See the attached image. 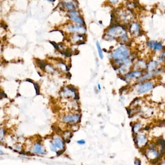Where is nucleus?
Returning a JSON list of instances; mask_svg holds the SVG:
<instances>
[{"instance_id":"nucleus-1","label":"nucleus","mask_w":165,"mask_h":165,"mask_svg":"<svg viewBox=\"0 0 165 165\" xmlns=\"http://www.w3.org/2000/svg\"><path fill=\"white\" fill-rule=\"evenodd\" d=\"M124 32L125 29L121 26L113 25L109 28L104 36L106 40H112L119 37Z\"/></svg>"},{"instance_id":"nucleus-2","label":"nucleus","mask_w":165,"mask_h":165,"mask_svg":"<svg viewBox=\"0 0 165 165\" xmlns=\"http://www.w3.org/2000/svg\"><path fill=\"white\" fill-rule=\"evenodd\" d=\"M130 54V50L126 46H122L117 48L112 53V57L115 61H123L128 58Z\"/></svg>"},{"instance_id":"nucleus-3","label":"nucleus","mask_w":165,"mask_h":165,"mask_svg":"<svg viewBox=\"0 0 165 165\" xmlns=\"http://www.w3.org/2000/svg\"><path fill=\"white\" fill-rule=\"evenodd\" d=\"M85 26L78 24H70L67 27V30L68 32L71 33L85 34L86 32V29Z\"/></svg>"},{"instance_id":"nucleus-4","label":"nucleus","mask_w":165,"mask_h":165,"mask_svg":"<svg viewBox=\"0 0 165 165\" xmlns=\"http://www.w3.org/2000/svg\"><path fill=\"white\" fill-rule=\"evenodd\" d=\"M67 16L71 21H73L76 24L85 25V23L83 18L81 16L79 12L76 10L69 11Z\"/></svg>"},{"instance_id":"nucleus-5","label":"nucleus","mask_w":165,"mask_h":165,"mask_svg":"<svg viewBox=\"0 0 165 165\" xmlns=\"http://www.w3.org/2000/svg\"><path fill=\"white\" fill-rule=\"evenodd\" d=\"M153 88L154 85L153 83L150 81H146L138 86L137 91L138 94H144L152 90Z\"/></svg>"},{"instance_id":"nucleus-6","label":"nucleus","mask_w":165,"mask_h":165,"mask_svg":"<svg viewBox=\"0 0 165 165\" xmlns=\"http://www.w3.org/2000/svg\"><path fill=\"white\" fill-rule=\"evenodd\" d=\"M80 116L78 114L65 115L63 118V121L69 123H75L80 120Z\"/></svg>"},{"instance_id":"nucleus-7","label":"nucleus","mask_w":165,"mask_h":165,"mask_svg":"<svg viewBox=\"0 0 165 165\" xmlns=\"http://www.w3.org/2000/svg\"><path fill=\"white\" fill-rule=\"evenodd\" d=\"M134 141L136 145L138 147H142L146 145L147 142V138L145 135L139 134L135 138Z\"/></svg>"},{"instance_id":"nucleus-8","label":"nucleus","mask_w":165,"mask_h":165,"mask_svg":"<svg viewBox=\"0 0 165 165\" xmlns=\"http://www.w3.org/2000/svg\"><path fill=\"white\" fill-rule=\"evenodd\" d=\"M147 45L149 48L156 51H160L163 48V46L161 43L155 41H150L148 42Z\"/></svg>"},{"instance_id":"nucleus-9","label":"nucleus","mask_w":165,"mask_h":165,"mask_svg":"<svg viewBox=\"0 0 165 165\" xmlns=\"http://www.w3.org/2000/svg\"><path fill=\"white\" fill-rule=\"evenodd\" d=\"M62 5L63 8L66 9L69 11L76 10V5L74 2H63L62 3Z\"/></svg>"},{"instance_id":"nucleus-10","label":"nucleus","mask_w":165,"mask_h":165,"mask_svg":"<svg viewBox=\"0 0 165 165\" xmlns=\"http://www.w3.org/2000/svg\"><path fill=\"white\" fill-rule=\"evenodd\" d=\"M142 71H139V70L135 71L128 73L125 76V78L128 79L132 80V79H136L137 78L140 77L142 76Z\"/></svg>"},{"instance_id":"nucleus-11","label":"nucleus","mask_w":165,"mask_h":165,"mask_svg":"<svg viewBox=\"0 0 165 165\" xmlns=\"http://www.w3.org/2000/svg\"><path fill=\"white\" fill-rule=\"evenodd\" d=\"M33 152L39 154H45V150L40 144L36 143L34 146Z\"/></svg>"},{"instance_id":"nucleus-12","label":"nucleus","mask_w":165,"mask_h":165,"mask_svg":"<svg viewBox=\"0 0 165 165\" xmlns=\"http://www.w3.org/2000/svg\"><path fill=\"white\" fill-rule=\"evenodd\" d=\"M139 31V26L138 23L134 22L132 23L130 27V32L134 35L136 34Z\"/></svg>"},{"instance_id":"nucleus-13","label":"nucleus","mask_w":165,"mask_h":165,"mask_svg":"<svg viewBox=\"0 0 165 165\" xmlns=\"http://www.w3.org/2000/svg\"><path fill=\"white\" fill-rule=\"evenodd\" d=\"M54 143L56 147L58 148L60 150H62L64 148V143L61 138H56L54 140Z\"/></svg>"},{"instance_id":"nucleus-14","label":"nucleus","mask_w":165,"mask_h":165,"mask_svg":"<svg viewBox=\"0 0 165 165\" xmlns=\"http://www.w3.org/2000/svg\"><path fill=\"white\" fill-rule=\"evenodd\" d=\"M157 65L158 64H157V62H156L155 61H151L147 64V65H146V66H147V68L148 70V71L150 72H152L156 69Z\"/></svg>"},{"instance_id":"nucleus-15","label":"nucleus","mask_w":165,"mask_h":165,"mask_svg":"<svg viewBox=\"0 0 165 165\" xmlns=\"http://www.w3.org/2000/svg\"><path fill=\"white\" fill-rule=\"evenodd\" d=\"M119 37L120 38V41L123 43L127 42L128 39V34H127V32H124V33H123Z\"/></svg>"},{"instance_id":"nucleus-16","label":"nucleus","mask_w":165,"mask_h":165,"mask_svg":"<svg viewBox=\"0 0 165 165\" xmlns=\"http://www.w3.org/2000/svg\"><path fill=\"white\" fill-rule=\"evenodd\" d=\"M153 77V75L150 73H148L147 74L144 75V76H141L139 77V79L138 80V81H144L145 80H148L149 79H151Z\"/></svg>"},{"instance_id":"nucleus-17","label":"nucleus","mask_w":165,"mask_h":165,"mask_svg":"<svg viewBox=\"0 0 165 165\" xmlns=\"http://www.w3.org/2000/svg\"><path fill=\"white\" fill-rule=\"evenodd\" d=\"M96 46H97V48L98 53L99 54V56H100V57L101 58V59H102L103 58V53H102V50L101 46H100V44H99V43L98 41H97L96 42Z\"/></svg>"},{"instance_id":"nucleus-18","label":"nucleus","mask_w":165,"mask_h":165,"mask_svg":"<svg viewBox=\"0 0 165 165\" xmlns=\"http://www.w3.org/2000/svg\"><path fill=\"white\" fill-rule=\"evenodd\" d=\"M141 128V124L139 123H136L134 124L132 128V131L134 133L138 132Z\"/></svg>"},{"instance_id":"nucleus-19","label":"nucleus","mask_w":165,"mask_h":165,"mask_svg":"<svg viewBox=\"0 0 165 165\" xmlns=\"http://www.w3.org/2000/svg\"><path fill=\"white\" fill-rule=\"evenodd\" d=\"M37 63L38 65L39 66V67L41 68V69H44L45 66H46V64L44 63V62H43L41 60H38L37 61Z\"/></svg>"},{"instance_id":"nucleus-20","label":"nucleus","mask_w":165,"mask_h":165,"mask_svg":"<svg viewBox=\"0 0 165 165\" xmlns=\"http://www.w3.org/2000/svg\"><path fill=\"white\" fill-rule=\"evenodd\" d=\"M136 65L138 66V68H144V67L146 66V65H145V63L143 62V61H139L138 62V63L136 64Z\"/></svg>"},{"instance_id":"nucleus-21","label":"nucleus","mask_w":165,"mask_h":165,"mask_svg":"<svg viewBox=\"0 0 165 165\" xmlns=\"http://www.w3.org/2000/svg\"><path fill=\"white\" fill-rule=\"evenodd\" d=\"M34 87L36 90V94L37 95H39L40 94V88H39V86L38 84L37 83H34Z\"/></svg>"},{"instance_id":"nucleus-22","label":"nucleus","mask_w":165,"mask_h":165,"mask_svg":"<svg viewBox=\"0 0 165 165\" xmlns=\"http://www.w3.org/2000/svg\"><path fill=\"white\" fill-rule=\"evenodd\" d=\"M50 148L52 151L53 152H56L57 149H56V146L55 145L54 143L51 142L50 143Z\"/></svg>"},{"instance_id":"nucleus-23","label":"nucleus","mask_w":165,"mask_h":165,"mask_svg":"<svg viewBox=\"0 0 165 165\" xmlns=\"http://www.w3.org/2000/svg\"><path fill=\"white\" fill-rule=\"evenodd\" d=\"M119 0H109V2L110 3V4H111L112 5H115L118 3Z\"/></svg>"},{"instance_id":"nucleus-24","label":"nucleus","mask_w":165,"mask_h":165,"mask_svg":"<svg viewBox=\"0 0 165 165\" xmlns=\"http://www.w3.org/2000/svg\"><path fill=\"white\" fill-rule=\"evenodd\" d=\"M134 164H135V165H140V164H141V162H140V161L138 159H136L135 160V162H134Z\"/></svg>"},{"instance_id":"nucleus-25","label":"nucleus","mask_w":165,"mask_h":165,"mask_svg":"<svg viewBox=\"0 0 165 165\" xmlns=\"http://www.w3.org/2000/svg\"><path fill=\"white\" fill-rule=\"evenodd\" d=\"M77 143L79 144H81V145H82V144H84L85 143V141L84 140H79L77 141Z\"/></svg>"},{"instance_id":"nucleus-26","label":"nucleus","mask_w":165,"mask_h":165,"mask_svg":"<svg viewBox=\"0 0 165 165\" xmlns=\"http://www.w3.org/2000/svg\"><path fill=\"white\" fill-rule=\"evenodd\" d=\"M63 153V151H62V150H60V151H59V152H58L57 153V155H58V156H59V155H60V154H62Z\"/></svg>"},{"instance_id":"nucleus-27","label":"nucleus","mask_w":165,"mask_h":165,"mask_svg":"<svg viewBox=\"0 0 165 165\" xmlns=\"http://www.w3.org/2000/svg\"><path fill=\"white\" fill-rule=\"evenodd\" d=\"M3 154H4V153H3V152L2 151L0 150V155H3Z\"/></svg>"},{"instance_id":"nucleus-28","label":"nucleus","mask_w":165,"mask_h":165,"mask_svg":"<svg viewBox=\"0 0 165 165\" xmlns=\"http://www.w3.org/2000/svg\"><path fill=\"white\" fill-rule=\"evenodd\" d=\"M47 1H49V2H53V0H47Z\"/></svg>"},{"instance_id":"nucleus-29","label":"nucleus","mask_w":165,"mask_h":165,"mask_svg":"<svg viewBox=\"0 0 165 165\" xmlns=\"http://www.w3.org/2000/svg\"><path fill=\"white\" fill-rule=\"evenodd\" d=\"M63 2H68L69 0H62Z\"/></svg>"},{"instance_id":"nucleus-30","label":"nucleus","mask_w":165,"mask_h":165,"mask_svg":"<svg viewBox=\"0 0 165 165\" xmlns=\"http://www.w3.org/2000/svg\"><path fill=\"white\" fill-rule=\"evenodd\" d=\"M98 86H99V89H101V86H100V85L99 84Z\"/></svg>"},{"instance_id":"nucleus-31","label":"nucleus","mask_w":165,"mask_h":165,"mask_svg":"<svg viewBox=\"0 0 165 165\" xmlns=\"http://www.w3.org/2000/svg\"><path fill=\"white\" fill-rule=\"evenodd\" d=\"M55 1V0H53V2H54V1Z\"/></svg>"}]
</instances>
